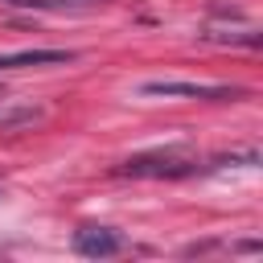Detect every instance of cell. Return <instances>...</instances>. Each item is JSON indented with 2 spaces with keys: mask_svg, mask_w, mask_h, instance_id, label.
<instances>
[{
  "mask_svg": "<svg viewBox=\"0 0 263 263\" xmlns=\"http://www.w3.org/2000/svg\"><path fill=\"white\" fill-rule=\"evenodd\" d=\"M201 164H197V152L185 148V144H164V148H148V152H132L127 160H119V177H148V181H160V177H193Z\"/></svg>",
  "mask_w": 263,
  "mask_h": 263,
  "instance_id": "cell-1",
  "label": "cell"
},
{
  "mask_svg": "<svg viewBox=\"0 0 263 263\" xmlns=\"http://www.w3.org/2000/svg\"><path fill=\"white\" fill-rule=\"evenodd\" d=\"M144 99H242L247 86H226V82H185V78H156L140 86Z\"/></svg>",
  "mask_w": 263,
  "mask_h": 263,
  "instance_id": "cell-2",
  "label": "cell"
},
{
  "mask_svg": "<svg viewBox=\"0 0 263 263\" xmlns=\"http://www.w3.org/2000/svg\"><path fill=\"white\" fill-rule=\"evenodd\" d=\"M127 242L123 234H115L111 226H78L74 230V251L82 259H107V255H119Z\"/></svg>",
  "mask_w": 263,
  "mask_h": 263,
  "instance_id": "cell-3",
  "label": "cell"
},
{
  "mask_svg": "<svg viewBox=\"0 0 263 263\" xmlns=\"http://www.w3.org/2000/svg\"><path fill=\"white\" fill-rule=\"evenodd\" d=\"M74 49H16V53H0V74L4 70H37V66H66L74 62Z\"/></svg>",
  "mask_w": 263,
  "mask_h": 263,
  "instance_id": "cell-4",
  "label": "cell"
},
{
  "mask_svg": "<svg viewBox=\"0 0 263 263\" xmlns=\"http://www.w3.org/2000/svg\"><path fill=\"white\" fill-rule=\"evenodd\" d=\"M201 41H218V45H259V29L242 25V29H218V25H205L201 29Z\"/></svg>",
  "mask_w": 263,
  "mask_h": 263,
  "instance_id": "cell-5",
  "label": "cell"
},
{
  "mask_svg": "<svg viewBox=\"0 0 263 263\" xmlns=\"http://www.w3.org/2000/svg\"><path fill=\"white\" fill-rule=\"evenodd\" d=\"M41 115H45L41 107H0V127H29Z\"/></svg>",
  "mask_w": 263,
  "mask_h": 263,
  "instance_id": "cell-6",
  "label": "cell"
}]
</instances>
